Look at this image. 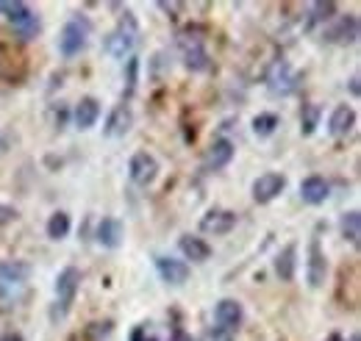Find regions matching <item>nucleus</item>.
Segmentation results:
<instances>
[{
	"label": "nucleus",
	"mask_w": 361,
	"mask_h": 341,
	"mask_svg": "<svg viewBox=\"0 0 361 341\" xmlns=\"http://www.w3.org/2000/svg\"><path fill=\"white\" fill-rule=\"evenodd\" d=\"M0 14H6V20L17 28V34L28 42V39H34L39 31H42V23H39V17L31 11V6L28 3H23V0H0Z\"/></svg>",
	"instance_id": "obj_1"
},
{
	"label": "nucleus",
	"mask_w": 361,
	"mask_h": 341,
	"mask_svg": "<svg viewBox=\"0 0 361 341\" xmlns=\"http://www.w3.org/2000/svg\"><path fill=\"white\" fill-rule=\"evenodd\" d=\"M136 39H139V28H136L134 14H126V20L106 37V53L114 58H126L134 53Z\"/></svg>",
	"instance_id": "obj_2"
},
{
	"label": "nucleus",
	"mask_w": 361,
	"mask_h": 341,
	"mask_svg": "<svg viewBox=\"0 0 361 341\" xmlns=\"http://www.w3.org/2000/svg\"><path fill=\"white\" fill-rule=\"evenodd\" d=\"M90 34H92V25L90 20H84V17H73L70 23H64V28L59 34V50H61V56H67V58L78 56L87 47V42H90Z\"/></svg>",
	"instance_id": "obj_3"
},
{
	"label": "nucleus",
	"mask_w": 361,
	"mask_h": 341,
	"mask_svg": "<svg viewBox=\"0 0 361 341\" xmlns=\"http://www.w3.org/2000/svg\"><path fill=\"white\" fill-rule=\"evenodd\" d=\"M283 189H286V178L281 172H264V175H259L253 180V200L262 203V206H267Z\"/></svg>",
	"instance_id": "obj_4"
},
{
	"label": "nucleus",
	"mask_w": 361,
	"mask_h": 341,
	"mask_svg": "<svg viewBox=\"0 0 361 341\" xmlns=\"http://www.w3.org/2000/svg\"><path fill=\"white\" fill-rule=\"evenodd\" d=\"M78 289H81V272H78L75 266L61 269L59 278H56V297H59V302H61V311H67V308L73 305V299H75V294H78Z\"/></svg>",
	"instance_id": "obj_5"
},
{
	"label": "nucleus",
	"mask_w": 361,
	"mask_h": 341,
	"mask_svg": "<svg viewBox=\"0 0 361 341\" xmlns=\"http://www.w3.org/2000/svg\"><path fill=\"white\" fill-rule=\"evenodd\" d=\"M94 239H97L100 247H106V250H117V247L123 244V239H126V228H123V222H120L117 216H103V219L97 222Z\"/></svg>",
	"instance_id": "obj_6"
},
{
	"label": "nucleus",
	"mask_w": 361,
	"mask_h": 341,
	"mask_svg": "<svg viewBox=\"0 0 361 341\" xmlns=\"http://www.w3.org/2000/svg\"><path fill=\"white\" fill-rule=\"evenodd\" d=\"M236 228V213L226 211V209H212L200 219V230L209 236H226Z\"/></svg>",
	"instance_id": "obj_7"
},
{
	"label": "nucleus",
	"mask_w": 361,
	"mask_h": 341,
	"mask_svg": "<svg viewBox=\"0 0 361 341\" xmlns=\"http://www.w3.org/2000/svg\"><path fill=\"white\" fill-rule=\"evenodd\" d=\"M128 172H131V180L136 186H150L159 175V161L150 153H136L131 164H128Z\"/></svg>",
	"instance_id": "obj_8"
},
{
	"label": "nucleus",
	"mask_w": 361,
	"mask_h": 341,
	"mask_svg": "<svg viewBox=\"0 0 361 341\" xmlns=\"http://www.w3.org/2000/svg\"><path fill=\"white\" fill-rule=\"evenodd\" d=\"M306 278H309V286L312 289H319L328 278V261H325V253L319 247V239H312L309 244V264H306Z\"/></svg>",
	"instance_id": "obj_9"
},
{
	"label": "nucleus",
	"mask_w": 361,
	"mask_h": 341,
	"mask_svg": "<svg viewBox=\"0 0 361 341\" xmlns=\"http://www.w3.org/2000/svg\"><path fill=\"white\" fill-rule=\"evenodd\" d=\"M156 269H159V278L170 286H183L189 280V264L178 258H156Z\"/></svg>",
	"instance_id": "obj_10"
},
{
	"label": "nucleus",
	"mask_w": 361,
	"mask_h": 341,
	"mask_svg": "<svg viewBox=\"0 0 361 341\" xmlns=\"http://www.w3.org/2000/svg\"><path fill=\"white\" fill-rule=\"evenodd\" d=\"M214 319H217V325L228 330V333H233L239 325H242V319H245V311H242V305L236 302V299H220L217 302V308H214Z\"/></svg>",
	"instance_id": "obj_11"
},
{
	"label": "nucleus",
	"mask_w": 361,
	"mask_h": 341,
	"mask_svg": "<svg viewBox=\"0 0 361 341\" xmlns=\"http://www.w3.org/2000/svg\"><path fill=\"white\" fill-rule=\"evenodd\" d=\"M131 128H134V111H131L128 106H117V108L109 114L103 133L111 136V139H120V136H126Z\"/></svg>",
	"instance_id": "obj_12"
},
{
	"label": "nucleus",
	"mask_w": 361,
	"mask_h": 341,
	"mask_svg": "<svg viewBox=\"0 0 361 341\" xmlns=\"http://www.w3.org/2000/svg\"><path fill=\"white\" fill-rule=\"evenodd\" d=\"M328 194H331V186H328V180L319 178V175H309V178L300 183V197H303V203H309V206H322V203L328 200Z\"/></svg>",
	"instance_id": "obj_13"
},
{
	"label": "nucleus",
	"mask_w": 361,
	"mask_h": 341,
	"mask_svg": "<svg viewBox=\"0 0 361 341\" xmlns=\"http://www.w3.org/2000/svg\"><path fill=\"white\" fill-rule=\"evenodd\" d=\"M356 125V111L353 106H336L331 111V120H328V130L331 136H348Z\"/></svg>",
	"instance_id": "obj_14"
},
{
	"label": "nucleus",
	"mask_w": 361,
	"mask_h": 341,
	"mask_svg": "<svg viewBox=\"0 0 361 341\" xmlns=\"http://www.w3.org/2000/svg\"><path fill=\"white\" fill-rule=\"evenodd\" d=\"M73 120H75V128L81 130L94 128V123L100 120V103L94 97H81V103L73 111Z\"/></svg>",
	"instance_id": "obj_15"
},
{
	"label": "nucleus",
	"mask_w": 361,
	"mask_h": 341,
	"mask_svg": "<svg viewBox=\"0 0 361 341\" xmlns=\"http://www.w3.org/2000/svg\"><path fill=\"white\" fill-rule=\"evenodd\" d=\"M180 253L186 261H195V264H203L212 258V244L206 239H197V236H180L178 242Z\"/></svg>",
	"instance_id": "obj_16"
},
{
	"label": "nucleus",
	"mask_w": 361,
	"mask_h": 341,
	"mask_svg": "<svg viewBox=\"0 0 361 341\" xmlns=\"http://www.w3.org/2000/svg\"><path fill=\"white\" fill-rule=\"evenodd\" d=\"M231 159H233V142L217 139V142H212V147L206 153V167L209 170H223L231 164Z\"/></svg>",
	"instance_id": "obj_17"
},
{
	"label": "nucleus",
	"mask_w": 361,
	"mask_h": 341,
	"mask_svg": "<svg viewBox=\"0 0 361 341\" xmlns=\"http://www.w3.org/2000/svg\"><path fill=\"white\" fill-rule=\"evenodd\" d=\"M298 86V75L289 70V64H278L270 75V92L272 94H292Z\"/></svg>",
	"instance_id": "obj_18"
},
{
	"label": "nucleus",
	"mask_w": 361,
	"mask_h": 341,
	"mask_svg": "<svg viewBox=\"0 0 361 341\" xmlns=\"http://www.w3.org/2000/svg\"><path fill=\"white\" fill-rule=\"evenodd\" d=\"M31 278V266L20 261H3L0 264V286H17Z\"/></svg>",
	"instance_id": "obj_19"
},
{
	"label": "nucleus",
	"mask_w": 361,
	"mask_h": 341,
	"mask_svg": "<svg viewBox=\"0 0 361 341\" xmlns=\"http://www.w3.org/2000/svg\"><path fill=\"white\" fill-rule=\"evenodd\" d=\"M295 269H298V247L289 244V247H283L278 253V258H275V272H278L281 280H292L295 278Z\"/></svg>",
	"instance_id": "obj_20"
},
{
	"label": "nucleus",
	"mask_w": 361,
	"mask_h": 341,
	"mask_svg": "<svg viewBox=\"0 0 361 341\" xmlns=\"http://www.w3.org/2000/svg\"><path fill=\"white\" fill-rule=\"evenodd\" d=\"M67 233H70V213L56 211L47 219V236L53 242H61V239H67Z\"/></svg>",
	"instance_id": "obj_21"
},
{
	"label": "nucleus",
	"mask_w": 361,
	"mask_h": 341,
	"mask_svg": "<svg viewBox=\"0 0 361 341\" xmlns=\"http://www.w3.org/2000/svg\"><path fill=\"white\" fill-rule=\"evenodd\" d=\"M331 39L334 42H356L359 39V20L356 17H350V20H342L339 23V28L331 34Z\"/></svg>",
	"instance_id": "obj_22"
},
{
	"label": "nucleus",
	"mask_w": 361,
	"mask_h": 341,
	"mask_svg": "<svg viewBox=\"0 0 361 341\" xmlns=\"http://www.w3.org/2000/svg\"><path fill=\"white\" fill-rule=\"evenodd\" d=\"M342 236H345L350 244H359V236H361V213L359 211H350L342 216Z\"/></svg>",
	"instance_id": "obj_23"
},
{
	"label": "nucleus",
	"mask_w": 361,
	"mask_h": 341,
	"mask_svg": "<svg viewBox=\"0 0 361 341\" xmlns=\"http://www.w3.org/2000/svg\"><path fill=\"white\" fill-rule=\"evenodd\" d=\"M186 67L195 70V73H203L209 67V53L203 50V44L195 42L189 50H186Z\"/></svg>",
	"instance_id": "obj_24"
},
{
	"label": "nucleus",
	"mask_w": 361,
	"mask_h": 341,
	"mask_svg": "<svg viewBox=\"0 0 361 341\" xmlns=\"http://www.w3.org/2000/svg\"><path fill=\"white\" fill-rule=\"evenodd\" d=\"M278 125H281L278 114H259V117L253 120V133H256V136H272Z\"/></svg>",
	"instance_id": "obj_25"
},
{
	"label": "nucleus",
	"mask_w": 361,
	"mask_h": 341,
	"mask_svg": "<svg viewBox=\"0 0 361 341\" xmlns=\"http://www.w3.org/2000/svg\"><path fill=\"white\" fill-rule=\"evenodd\" d=\"M319 123V106H303V114H300V130L303 136H312Z\"/></svg>",
	"instance_id": "obj_26"
},
{
	"label": "nucleus",
	"mask_w": 361,
	"mask_h": 341,
	"mask_svg": "<svg viewBox=\"0 0 361 341\" xmlns=\"http://www.w3.org/2000/svg\"><path fill=\"white\" fill-rule=\"evenodd\" d=\"M334 11H336V3H314L309 17H312V23H328L334 17Z\"/></svg>",
	"instance_id": "obj_27"
},
{
	"label": "nucleus",
	"mask_w": 361,
	"mask_h": 341,
	"mask_svg": "<svg viewBox=\"0 0 361 341\" xmlns=\"http://www.w3.org/2000/svg\"><path fill=\"white\" fill-rule=\"evenodd\" d=\"M14 219H17V209H11V206H3V203H0V228L11 225Z\"/></svg>",
	"instance_id": "obj_28"
},
{
	"label": "nucleus",
	"mask_w": 361,
	"mask_h": 341,
	"mask_svg": "<svg viewBox=\"0 0 361 341\" xmlns=\"http://www.w3.org/2000/svg\"><path fill=\"white\" fill-rule=\"evenodd\" d=\"M131 341H159V339H156V333H147V328L142 325V328H136V330H134Z\"/></svg>",
	"instance_id": "obj_29"
},
{
	"label": "nucleus",
	"mask_w": 361,
	"mask_h": 341,
	"mask_svg": "<svg viewBox=\"0 0 361 341\" xmlns=\"http://www.w3.org/2000/svg\"><path fill=\"white\" fill-rule=\"evenodd\" d=\"M0 341H25L20 333H6V336H0Z\"/></svg>",
	"instance_id": "obj_30"
},
{
	"label": "nucleus",
	"mask_w": 361,
	"mask_h": 341,
	"mask_svg": "<svg viewBox=\"0 0 361 341\" xmlns=\"http://www.w3.org/2000/svg\"><path fill=\"white\" fill-rule=\"evenodd\" d=\"M350 89H353V94H359V75H353V81H350Z\"/></svg>",
	"instance_id": "obj_31"
}]
</instances>
